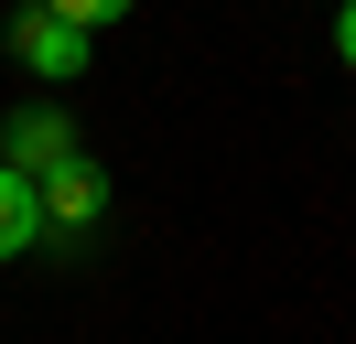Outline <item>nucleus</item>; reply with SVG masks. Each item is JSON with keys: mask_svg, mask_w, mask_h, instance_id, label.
<instances>
[{"mask_svg": "<svg viewBox=\"0 0 356 344\" xmlns=\"http://www.w3.org/2000/svg\"><path fill=\"white\" fill-rule=\"evenodd\" d=\"M87 43H97V33H76V22L44 11V0L11 11V64H22L33 86H76V76H87Z\"/></svg>", "mask_w": 356, "mask_h": 344, "instance_id": "obj_1", "label": "nucleus"}, {"mask_svg": "<svg viewBox=\"0 0 356 344\" xmlns=\"http://www.w3.org/2000/svg\"><path fill=\"white\" fill-rule=\"evenodd\" d=\"M33 194H44V226H65V237H87L97 215H108V172H97L87 150H65L54 172H33Z\"/></svg>", "mask_w": 356, "mask_h": 344, "instance_id": "obj_2", "label": "nucleus"}, {"mask_svg": "<svg viewBox=\"0 0 356 344\" xmlns=\"http://www.w3.org/2000/svg\"><path fill=\"white\" fill-rule=\"evenodd\" d=\"M65 150H76L65 108H11V129H0V162H11V172H54Z\"/></svg>", "mask_w": 356, "mask_h": 344, "instance_id": "obj_3", "label": "nucleus"}, {"mask_svg": "<svg viewBox=\"0 0 356 344\" xmlns=\"http://www.w3.org/2000/svg\"><path fill=\"white\" fill-rule=\"evenodd\" d=\"M33 237H44V194H33V172L0 162V258H33Z\"/></svg>", "mask_w": 356, "mask_h": 344, "instance_id": "obj_4", "label": "nucleus"}, {"mask_svg": "<svg viewBox=\"0 0 356 344\" xmlns=\"http://www.w3.org/2000/svg\"><path fill=\"white\" fill-rule=\"evenodd\" d=\"M44 11H65V22H76V33H108V22H130V11H140V0H44Z\"/></svg>", "mask_w": 356, "mask_h": 344, "instance_id": "obj_5", "label": "nucleus"}, {"mask_svg": "<svg viewBox=\"0 0 356 344\" xmlns=\"http://www.w3.org/2000/svg\"><path fill=\"white\" fill-rule=\"evenodd\" d=\"M334 64L356 76V0H334Z\"/></svg>", "mask_w": 356, "mask_h": 344, "instance_id": "obj_6", "label": "nucleus"}]
</instances>
